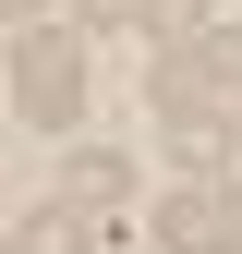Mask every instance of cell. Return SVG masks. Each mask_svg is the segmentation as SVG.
<instances>
[{
	"instance_id": "6da1fadb",
	"label": "cell",
	"mask_w": 242,
	"mask_h": 254,
	"mask_svg": "<svg viewBox=\"0 0 242 254\" xmlns=\"http://www.w3.org/2000/svg\"><path fill=\"white\" fill-rule=\"evenodd\" d=\"M12 109L60 133V121L85 109V49H73V37H49V24H24V37H12Z\"/></svg>"
},
{
	"instance_id": "7a4b0ae2",
	"label": "cell",
	"mask_w": 242,
	"mask_h": 254,
	"mask_svg": "<svg viewBox=\"0 0 242 254\" xmlns=\"http://www.w3.org/2000/svg\"><path fill=\"white\" fill-rule=\"evenodd\" d=\"M158 242L170 254H242V182H218V170L182 182V194L158 206Z\"/></svg>"
},
{
	"instance_id": "3957f363",
	"label": "cell",
	"mask_w": 242,
	"mask_h": 254,
	"mask_svg": "<svg viewBox=\"0 0 242 254\" xmlns=\"http://www.w3.org/2000/svg\"><path fill=\"white\" fill-rule=\"evenodd\" d=\"M121 194H133V170H121V157H109V145H85V157H73V170H60V206H85V218H109Z\"/></svg>"
},
{
	"instance_id": "277c9868",
	"label": "cell",
	"mask_w": 242,
	"mask_h": 254,
	"mask_svg": "<svg viewBox=\"0 0 242 254\" xmlns=\"http://www.w3.org/2000/svg\"><path fill=\"white\" fill-rule=\"evenodd\" d=\"M12 254H97V218L85 206H37V218H12Z\"/></svg>"
},
{
	"instance_id": "5b68a950",
	"label": "cell",
	"mask_w": 242,
	"mask_h": 254,
	"mask_svg": "<svg viewBox=\"0 0 242 254\" xmlns=\"http://www.w3.org/2000/svg\"><path fill=\"white\" fill-rule=\"evenodd\" d=\"M145 24H158L170 49H194V37H206V0H145Z\"/></svg>"
},
{
	"instance_id": "8992f818",
	"label": "cell",
	"mask_w": 242,
	"mask_h": 254,
	"mask_svg": "<svg viewBox=\"0 0 242 254\" xmlns=\"http://www.w3.org/2000/svg\"><path fill=\"white\" fill-rule=\"evenodd\" d=\"M85 24H145V0H85Z\"/></svg>"
}]
</instances>
